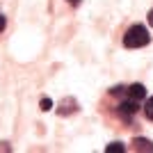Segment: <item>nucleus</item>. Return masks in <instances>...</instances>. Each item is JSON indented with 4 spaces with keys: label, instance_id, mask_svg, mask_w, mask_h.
<instances>
[{
    "label": "nucleus",
    "instance_id": "9d476101",
    "mask_svg": "<svg viewBox=\"0 0 153 153\" xmlns=\"http://www.w3.org/2000/svg\"><path fill=\"white\" fill-rule=\"evenodd\" d=\"M66 2H71L73 7H78V5H80V0H66Z\"/></svg>",
    "mask_w": 153,
    "mask_h": 153
},
{
    "label": "nucleus",
    "instance_id": "f257e3e1",
    "mask_svg": "<svg viewBox=\"0 0 153 153\" xmlns=\"http://www.w3.org/2000/svg\"><path fill=\"white\" fill-rule=\"evenodd\" d=\"M144 96H146L144 85H130L123 91V101L119 103V114L123 119H133V114L140 110V103L144 101Z\"/></svg>",
    "mask_w": 153,
    "mask_h": 153
},
{
    "label": "nucleus",
    "instance_id": "f03ea898",
    "mask_svg": "<svg viewBox=\"0 0 153 153\" xmlns=\"http://www.w3.org/2000/svg\"><path fill=\"white\" fill-rule=\"evenodd\" d=\"M151 41V34L144 25H133L130 30L123 34V46L126 48H142Z\"/></svg>",
    "mask_w": 153,
    "mask_h": 153
},
{
    "label": "nucleus",
    "instance_id": "20e7f679",
    "mask_svg": "<svg viewBox=\"0 0 153 153\" xmlns=\"http://www.w3.org/2000/svg\"><path fill=\"white\" fill-rule=\"evenodd\" d=\"M73 110H76V101H62V108H59V114H71V112H73Z\"/></svg>",
    "mask_w": 153,
    "mask_h": 153
},
{
    "label": "nucleus",
    "instance_id": "6e6552de",
    "mask_svg": "<svg viewBox=\"0 0 153 153\" xmlns=\"http://www.w3.org/2000/svg\"><path fill=\"white\" fill-rule=\"evenodd\" d=\"M5 25H7V21H5V16H2V14H0V32L5 30Z\"/></svg>",
    "mask_w": 153,
    "mask_h": 153
},
{
    "label": "nucleus",
    "instance_id": "1a4fd4ad",
    "mask_svg": "<svg viewBox=\"0 0 153 153\" xmlns=\"http://www.w3.org/2000/svg\"><path fill=\"white\" fill-rule=\"evenodd\" d=\"M149 25L153 27V9H151V12H149Z\"/></svg>",
    "mask_w": 153,
    "mask_h": 153
},
{
    "label": "nucleus",
    "instance_id": "0eeeda50",
    "mask_svg": "<svg viewBox=\"0 0 153 153\" xmlns=\"http://www.w3.org/2000/svg\"><path fill=\"white\" fill-rule=\"evenodd\" d=\"M51 108H53L51 98H41V110H51Z\"/></svg>",
    "mask_w": 153,
    "mask_h": 153
},
{
    "label": "nucleus",
    "instance_id": "7ed1b4c3",
    "mask_svg": "<svg viewBox=\"0 0 153 153\" xmlns=\"http://www.w3.org/2000/svg\"><path fill=\"white\" fill-rule=\"evenodd\" d=\"M133 149L135 151H151L153 153V144L149 140H144V137H135L133 140Z\"/></svg>",
    "mask_w": 153,
    "mask_h": 153
},
{
    "label": "nucleus",
    "instance_id": "39448f33",
    "mask_svg": "<svg viewBox=\"0 0 153 153\" xmlns=\"http://www.w3.org/2000/svg\"><path fill=\"white\" fill-rule=\"evenodd\" d=\"M144 114H146V119H151V121H153V96L146 101V105H144Z\"/></svg>",
    "mask_w": 153,
    "mask_h": 153
},
{
    "label": "nucleus",
    "instance_id": "423d86ee",
    "mask_svg": "<svg viewBox=\"0 0 153 153\" xmlns=\"http://www.w3.org/2000/svg\"><path fill=\"white\" fill-rule=\"evenodd\" d=\"M105 151H108V153H119V151H121V153H123V144H119V142H114V144H110V146L105 149Z\"/></svg>",
    "mask_w": 153,
    "mask_h": 153
}]
</instances>
